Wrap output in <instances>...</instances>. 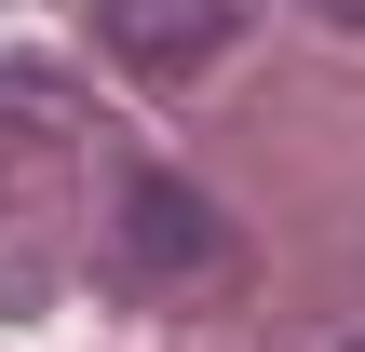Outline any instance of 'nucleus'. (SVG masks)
Segmentation results:
<instances>
[{
  "instance_id": "obj_4",
  "label": "nucleus",
  "mask_w": 365,
  "mask_h": 352,
  "mask_svg": "<svg viewBox=\"0 0 365 352\" xmlns=\"http://www.w3.org/2000/svg\"><path fill=\"white\" fill-rule=\"evenodd\" d=\"M339 352H365V339H339Z\"/></svg>"
},
{
  "instance_id": "obj_3",
  "label": "nucleus",
  "mask_w": 365,
  "mask_h": 352,
  "mask_svg": "<svg viewBox=\"0 0 365 352\" xmlns=\"http://www.w3.org/2000/svg\"><path fill=\"white\" fill-rule=\"evenodd\" d=\"M312 14H339V27H365V0H312Z\"/></svg>"
},
{
  "instance_id": "obj_2",
  "label": "nucleus",
  "mask_w": 365,
  "mask_h": 352,
  "mask_svg": "<svg viewBox=\"0 0 365 352\" xmlns=\"http://www.w3.org/2000/svg\"><path fill=\"white\" fill-rule=\"evenodd\" d=\"M95 27H108V54L135 81H190L230 41V0H95Z\"/></svg>"
},
{
  "instance_id": "obj_1",
  "label": "nucleus",
  "mask_w": 365,
  "mask_h": 352,
  "mask_svg": "<svg viewBox=\"0 0 365 352\" xmlns=\"http://www.w3.org/2000/svg\"><path fill=\"white\" fill-rule=\"evenodd\" d=\"M217 203L203 190H176V176H135L122 190V271L135 285H190V271H217Z\"/></svg>"
}]
</instances>
